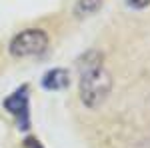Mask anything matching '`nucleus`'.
Masks as SVG:
<instances>
[{
    "label": "nucleus",
    "instance_id": "nucleus-7",
    "mask_svg": "<svg viewBox=\"0 0 150 148\" xmlns=\"http://www.w3.org/2000/svg\"><path fill=\"white\" fill-rule=\"evenodd\" d=\"M24 146L26 148H42V144H40L36 138H26V140H24Z\"/></svg>",
    "mask_w": 150,
    "mask_h": 148
},
{
    "label": "nucleus",
    "instance_id": "nucleus-2",
    "mask_svg": "<svg viewBox=\"0 0 150 148\" xmlns=\"http://www.w3.org/2000/svg\"><path fill=\"white\" fill-rule=\"evenodd\" d=\"M48 48V36L40 28H28L12 38L10 54L14 58H28V56H40Z\"/></svg>",
    "mask_w": 150,
    "mask_h": 148
},
{
    "label": "nucleus",
    "instance_id": "nucleus-3",
    "mask_svg": "<svg viewBox=\"0 0 150 148\" xmlns=\"http://www.w3.org/2000/svg\"><path fill=\"white\" fill-rule=\"evenodd\" d=\"M4 108L16 116L18 128L28 130L30 128V116H28V86H20L16 92H12L10 96L4 100Z\"/></svg>",
    "mask_w": 150,
    "mask_h": 148
},
{
    "label": "nucleus",
    "instance_id": "nucleus-4",
    "mask_svg": "<svg viewBox=\"0 0 150 148\" xmlns=\"http://www.w3.org/2000/svg\"><path fill=\"white\" fill-rule=\"evenodd\" d=\"M68 84H70V76H68V70L64 68H52L42 76V86L46 90H64Z\"/></svg>",
    "mask_w": 150,
    "mask_h": 148
},
{
    "label": "nucleus",
    "instance_id": "nucleus-1",
    "mask_svg": "<svg viewBox=\"0 0 150 148\" xmlns=\"http://www.w3.org/2000/svg\"><path fill=\"white\" fill-rule=\"evenodd\" d=\"M110 88L112 76L108 70H104V66L80 72V98L88 108H98L108 98Z\"/></svg>",
    "mask_w": 150,
    "mask_h": 148
},
{
    "label": "nucleus",
    "instance_id": "nucleus-6",
    "mask_svg": "<svg viewBox=\"0 0 150 148\" xmlns=\"http://www.w3.org/2000/svg\"><path fill=\"white\" fill-rule=\"evenodd\" d=\"M126 4L130 8H136V10H142L150 4V0H126Z\"/></svg>",
    "mask_w": 150,
    "mask_h": 148
},
{
    "label": "nucleus",
    "instance_id": "nucleus-5",
    "mask_svg": "<svg viewBox=\"0 0 150 148\" xmlns=\"http://www.w3.org/2000/svg\"><path fill=\"white\" fill-rule=\"evenodd\" d=\"M98 6H100V0H80L76 6V12L84 10V14H92Z\"/></svg>",
    "mask_w": 150,
    "mask_h": 148
}]
</instances>
